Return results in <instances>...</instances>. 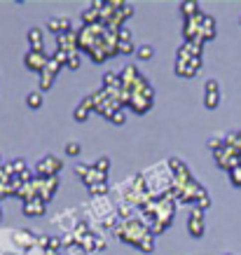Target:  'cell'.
I'll return each mask as SVG.
<instances>
[{
	"instance_id": "cell-21",
	"label": "cell",
	"mask_w": 241,
	"mask_h": 255,
	"mask_svg": "<svg viewBox=\"0 0 241 255\" xmlns=\"http://www.w3.org/2000/svg\"><path fill=\"white\" fill-rule=\"evenodd\" d=\"M180 9H183V16H185V19H190V16H195L197 12H202V9H199V2H190V0H185V2H180Z\"/></svg>"
},
{
	"instance_id": "cell-30",
	"label": "cell",
	"mask_w": 241,
	"mask_h": 255,
	"mask_svg": "<svg viewBox=\"0 0 241 255\" xmlns=\"http://www.w3.org/2000/svg\"><path fill=\"white\" fill-rule=\"evenodd\" d=\"M92 166L96 171H101V173H108V169H110V157H99V159H96Z\"/></svg>"
},
{
	"instance_id": "cell-33",
	"label": "cell",
	"mask_w": 241,
	"mask_h": 255,
	"mask_svg": "<svg viewBox=\"0 0 241 255\" xmlns=\"http://www.w3.org/2000/svg\"><path fill=\"white\" fill-rule=\"evenodd\" d=\"M68 52H63V49H56L54 54H52V59H54L56 63H59V66H68Z\"/></svg>"
},
{
	"instance_id": "cell-6",
	"label": "cell",
	"mask_w": 241,
	"mask_h": 255,
	"mask_svg": "<svg viewBox=\"0 0 241 255\" xmlns=\"http://www.w3.org/2000/svg\"><path fill=\"white\" fill-rule=\"evenodd\" d=\"M204 12H197L195 16L185 19L183 23V35H185V42H195L197 38H202V23H204Z\"/></svg>"
},
{
	"instance_id": "cell-2",
	"label": "cell",
	"mask_w": 241,
	"mask_h": 255,
	"mask_svg": "<svg viewBox=\"0 0 241 255\" xmlns=\"http://www.w3.org/2000/svg\"><path fill=\"white\" fill-rule=\"evenodd\" d=\"M33 183V190H35V199H40L42 204H47V201L52 199L56 194V190H59V178H40L35 176L31 180Z\"/></svg>"
},
{
	"instance_id": "cell-17",
	"label": "cell",
	"mask_w": 241,
	"mask_h": 255,
	"mask_svg": "<svg viewBox=\"0 0 241 255\" xmlns=\"http://www.w3.org/2000/svg\"><path fill=\"white\" fill-rule=\"evenodd\" d=\"M106 176H108V173H101V171H96V169L92 166V169H89V173L85 176V180H82V183H85L87 187H89V185H96V183H106Z\"/></svg>"
},
{
	"instance_id": "cell-8",
	"label": "cell",
	"mask_w": 241,
	"mask_h": 255,
	"mask_svg": "<svg viewBox=\"0 0 241 255\" xmlns=\"http://www.w3.org/2000/svg\"><path fill=\"white\" fill-rule=\"evenodd\" d=\"M56 49H63V52H80V35L78 31H66L61 35H56Z\"/></svg>"
},
{
	"instance_id": "cell-29",
	"label": "cell",
	"mask_w": 241,
	"mask_h": 255,
	"mask_svg": "<svg viewBox=\"0 0 241 255\" xmlns=\"http://www.w3.org/2000/svg\"><path fill=\"white\" fill-rule=\"evenodd\" d=\"M209 147L213 150V152L223 150V147H225V136H211V138H209Z\"/></svg>"
},
{
	"instance_id": "cell-1",
	"label": "cell",
	"mask_w": 241,
	"mask_h": 255,
	"mask_svg": "<svg viewBox=\"0 0 241 255\" xmlns=\"http://www.w3.org/2000/svg\"><path fill=\"white\" fill-rule=\"evenodd\" d=\"M145 234H150V225L145 223L143 218L120 220V225H117V230H115L117 239L124 241V244H129V246H136V248H138V244L143 241Z\"/></svg>"
},
{
	"instance_id": "cell-28",
	"label": "cell",
	"mask_w": 241,
	"mask_h": 255,
	"mask_svg": "<svg viewBox=\"0 0 241 255\" xmlns=\"http://www.w3.org/2000/svg\"><path fill=\"white\" fill-rule=\"evenodd\" d=\"M195 209H199V211L211 209V194H209V190H204L202 197H199V199L195 201Z\"/></svg>"
},
{
	"instance_id": "cell-26",
	"label": "cell",
	"mask_w": 241,
	"mask_h": 255,
	"mask_svg": "<svg viewBox=\"0 0 241 255\" xmlns=\"http://www.w3.org/2000/svg\"><path fill=\"white\" fill-rule=\"evenodd\" d=\"M204 106L209 110L218 108L220 106V92H211V94H204Z\"/></svg>"
},
{
	"instance_id": "cell-10",
	"label": "cell",
	"mask_w": 241,
	"mask_h": 255,
	"mask_svg": "<svg viewBox=\"0 0 241 255\" xmlns=\"http://www.w3.org/2000/svg\"><path fill=\"white\" fill-rule=\"evenodd\" d=\"M152 101H155V99H150V96H145V94H136V92H133L129 108H131L136 115H145V113L152 108Z\"/></svg>"
},
{
	"instance_id": "cell-39",
	"label": "cell",
	"mask_w": 241,
	"mask_h": 255,
	"mask_svg": "<svg viewBox=\"0 0 241 255\" xmlns=\"http://www.w3.org/2000/svg\"><path fill=\"white\" fill-rule=\"evenodd\" d=\"M61 246H63V241H61V237H49V248H52V251H61ZM49 248H47V251H49Z\"/></svg>"
},
{
	"instance_id": "cell-40",
	"label": "cell",
	"mask_w": 241,
	"mask_h": 255,
	"mask_svg": "<svg viewBox=\"0 0 241 255\" xmlns=\"http://www.w3.org/2000/svg\"><path fill=\"white\" fill-rule=\"evenodd\" d=\"M14 176H21L23 171H28V166H26V162H23V159H14Z\"/></svg>"
},
{
	"instance_id": "cell-34",
	"label": "cell",
	"mask_w": 241,
	"mask_h": 255,
	"mask_svg": "<svg viewBox=\"0 0 241 255\" xmlns=\"http://www.w3.org/2000/svg\"><path fill=\"white\" fill-rule=\"evenodd\" d=\"M80 150H82V147H80L78 140H70L68 145H66V155H68V157H78Z\"/></svg>"
},
{
	"instance_id": "cell-44",
	"label": "cell",
	"mask_w": 241,
	"mask_h": 255,
	"mask_svg": "<svg viewBox=\"0 0 241 255\" xmlns=\"http://www.w3.org/2000/svg\"><path fill=\"white\" fill-rule=\"evenodd\" d=\"M42 253L45 255H61V251H52V248H49V251H42Z\"/></svg>"
},
{
	"instance_id": "cell-5",
	"label": "cell",
	"mask_w": 241,
	"mask_h": 255,
	"mask_svg": "<svg viewBox=\"0 0 241 255\" xmlns=\"http://www.w3.org/2000/svg\"><path fill=\"white\" fill-rule=\"evenodd\" d=\"M213 155H216V164H218L223 171H227V173H230L234 166H239V164H241V157L237 155V152H234V147H230L227 143H225V147H223V150L213 152Z\"/></svg>"
},
{
	"instance_id": "cell-11",
	"label": "cell",
	"mask_w": 241,
	"mask_h": 255,
	"mask_svg": "<svg viewBox=\"0 0 241 255\" xmlns=\"http://www.w3.org/2000/svg\"><path fill=\"white\" fill-rule=\"evenodd\" d=\"M92 113H94V101H92V96H87V99L80 101L78 108L73 110V117H75V122H87Z\"/></svg>"
},
{
	"instance_id": "cell-27",
	"label": "cell",
	"mask_w": 241,
	"mask_h": 255,
	"mask_svg": "<svg viewBox=\"0 0 241 255\" xmlns=\"http://www.w3.org/2000/svg\"><path fill=\"white\" fill-rule=\"evenodd\" d=\"M136 56H138L140 61H150L152 56H155V47H150V45H143L136 49Z\"/></svg>"
},
{
	"instance_id": "cell-38",
	"label": "cell",
	"mask_w": 241,
	"mask_h": 255,
	"mask_svg": "<svg viewBox=\"0 0 241 255\" xmlns=\"http://www.w3.org/2000/svg\"><path fill=\"white\" fill-rule=\"evenodd\" d=\"M89 169H92V164H75V173L80 176V180H85V176L89 173Z\"/></svg>"
},
{
	"instance_id": "cell-31",
	"label": "cell",
	"mask_w": 241,
	"mask_h": 255,
	"mask_svg": "<svg viewBox=\"0 0 241 255\" xmlns=\"http://www.w3.org/2000/svg\"><path fill=\"white\" fill-rule=\"evenodd\" d=\"M227 176H230V183H232L234 187H241V164H239V166H234Z\"/></svg>"
},
{
	"instance_id": "cell-7",
	"label": "cell",
	"mask_w": 241,
	"mask_h": 255,
	"mask_svg": "<svg viewBox=\"0 0 241 255\" xmlns=\"http://www.w3.org/2000/svg\"><path fill=\"white\" fill-rule=\"evenodd\" d=\"M202 70V56H192V59H187V61H178L176 59V75L178 78H195L197 73Z\"/></svg>"
},
{
	"instance_id": "cell-3",
	"label": "cell",
	"mask_w": 241,
	"mask_h": 255,
	"mask_svg": "<svg viewBox=\"0 0 241 255\" xmlns=\"http://www.w3.org/2000/svg\"><path fill=\"white\" fill-rule=\"evenodd\" d=\"M61 169H63V159H59L56 155H45L38 164H35V176L54 178V176H59Z\"/></svg>"
},
{
	"instance_id": "cell-43",
	"label": "cell",
	"mask_w": 241,
	"mask_h": 255,
	"mask_svg": "<svg viewBox=\"0 0 241 255\" xmlns=\"http://www.w3.org/2000/svg\"><path fill=\"white\" fill-rule=\"evenodd\" d=\"M106 246H108V241L103 239L101 234H96V251H106Z\"/></svg>"
},
{
	"instance_id": "cell-35",
	"label": "cell",
	"mask_w": 241,
	"mask_h": 255,
	"mask_svg": "<svg viewBox=\"0 0 241 255\" xmlns=\"http://www.w3.org/2000/svg\"><path fill=\"white\" fill-rule=\"evenodd\" d=\"M110 122H113V124H117V127H122V124L126 122V113H124V110H122V108H120V110H117V113H115V115L110 117Z\"/></svg>"
},
{
	"instance_id": "cell-13",
	"label": "cell",
	"mask_w": 241,
	"mask_h": 255,
	"mask_svg": "<svg viewBox=\"0 0 241 255\" xmlns=\"http://www.w3.org/2000/svg\"><path fill=\"white\" fill-rule=\"evenodd\" d=\"M47 211V204H42L40 199L35 201H26V204H21V213L28 218H38V216H45Z\"/></svg>"
},
{
	"instance_id": "cell-12",
	"label": "cell",
	"mask_w": 241,
	"mask_h": 255,
	"mask_svg": "<svg viewBox=\"0 0 241 255\" xmlns=\"http://www.w3.org/2000/svg\"><path fill=\"white\" fill-rule=\"evenodd\" d=\"M47 28L54 33V35H61V33H66V31H73L68 16H52V19L47 21Z\"/></svg>"
},
{
	"instance_id": "cell-23",
	"label": "cell",
	"mask_w": 241,
	"mask_h": 255,
	"mask_svg": "<svg viewBox=\"0 0 241 255\" xmlns=\"http://www.w3.org/2000/svg\"><path fill=\"white\" fill-rule=\"evenodd\" d=\"M56 75L54 73H49V70H45V73H40V92H47L49 87L54 85Z\"/></svg>"
},
{
	"instance_id": "cell-22",
	"label": "cell",
	"mask_w": 241,
	"mask_h": 255,
	"mask_svg": "<svg viewBox=\"0 0 241 255\" xmlns=\"http://www.w3.org/2000/svg\"><path fill=\"white\" fill-rule=\"evenodd\" d=\"M87 190H89V194H92L94 199H101V197L108 194V183H96V185H89Z\"/></svg>"
},
{
	"instance_id": "cell-4",
	"label": "cell",
	"mask_w": 241,
	"mask_h": 255,
	"mask_svg": "<svg viewBox=\"0 0 241 255\" xmlns=\"http://www.w3.org/2000/svg\"><path fill=\"white\" fill-rule=\"evenodd\" d=\"M49 59H52V56H47L45 49H28V52L23 54V66L28 70H35V73H45Z\"/></svg>"
},
{
	"instance_id": "cell-18",
	"label": "cell",
	"mask_w": 241,
	"mask_h": 255,
	"mask_svg": "<svg viewBox=\"0 0 241 255\" xmlns=\"http://www.w3.org/2000/svg\"><path fill=\"white\" fill-rule=\"evenodd\" d=\"M225 143L230 147H234V152L241 157V131H230L225 133Z\"/></svg>"
},
{
	"instance_id": "cell-32",
	"label": "cell",
	"mask_w": 241,
	"mask_h": 255,
	"mask_svg": "<svg viewBox=\"0 0 241 255\" xmlns=\"http://www.w3.org/2000/svg\"><path fill=\"white\" fill-rule=\"evenodd\" d=\"M80 66H82V56H80V52H70V56H68V68L70 70H78Z\"/></svg>"
},
{
	"instance_id": "cell-14",
	"label": "cell",
	"mask_w": 241,
	"mask_h": 255,
	"mask_svg": "<svg viewBox=\"0 0 241 255\" xmlns=\"http://www.w3.org/2000/svg\"><path fill=\"white\" fill-rule=\"evenodd\" d=\"M216 38V19L211 14L204 16V23H202V40L204 42H209V40Z\"/></svg>"
},
{
	"instance_id": "cell-45",
	"label": "cell",
	"mask_w": 241,
	"mask_h": 255,
	"mask_svg": "<svg viewBox=\"0 0 241 255\" xmlns=\"http://www.w3.org/2000/svg\"><path fill=\"white\" fill-rule=\"evenodd\" d=\"M225 255H232V253H225Z\"/></svg>"
},
{
	"instance_id": "cell-9",
	"label": "cell",
	"mask_w": 241,
	"mask_h": 255,
	"mask_svg": "<svg viewBox=\"0 0 241 255\" xmlns=\"http://www.w3.org/2000/svg\"><path fill=\"white\" fill-rule=\"evenodd\" d=\"M187 230H190V234H192L195 239L204 237V230H206V223H204V211H199V209L192 206L190 218H187Z\"/></svg>"
},
{
	"instance_id": "cell-41",
	"label": "cell",
	"mask_w": 241,
	"mask_h": 255,
	"mask_svg": "<svg viewBox=\"0 0 241 255\" xmlns=\"http://www.w3.org/2000/svg\"><path fill=\"white\" fill-rule=\"evenodd\" d=\"M204 89H206V94H211V92H220L218 80H206V82H204Z\"/></svg>"
},
{
	"instance_id": "cell-37",
	"label": "cell",
	"mask_w": 241,
	"mask_h": 255,
	"mask_svg": "<svg viewBox=\"0 0 241 255\" xmlns=\"http://www.w3.org/2000/svg\"><path fill=\"white\" fill-rule=\"evenodd\" d=\"M5 197H14V190L9 187V183H0V201Z\"/></svg>"
},
{
	"instance_id": "cell-42",
	"label": "cell",
	"mask_w": 241,
	"mask_h": 255,
	"mask_svg": "<svg viewBox=\"0 0 241 255\" xmlns=\"http://www.w3.org/2000/svg\"><path fill=\"white\" fill-rule=\"evenodd\" d=\"M45 70H49V73H54V75H59V70H61V66L54 61V59H49V63H47V68Z\"/></svg>"
},
{
	"instance_id": "cell-24",
	"label": "cell",
	"mask_w": 241,
	"mask_h": 255,
	"mask_svg": "<svg viewBox=\"0 0 241 255\" xmlns=\"http://www.w3.org/2000/svg\"><path fill=\"white\" fill-rule=\"evenodd\" d=\"M138 251H143V253H152L155 251V234L150 232L143 237V241L138 244Z\"/></svg>"
},
{
	"instance_id": "cell-25",
	"label": "cell",
	"mask_w": 241,
	"mask_h": 255,
	"mask_svg": "<svg viewBox=\"0 0 241 255\" xmlns=\"http://www.w3.org/2000/svg\"><path fill=\"white\" fill-rule=\"evenodd\" d=\"M78 246H82V251H85V253H94V251H96V232H92L89 237H85Z\"/></svg>"
},
{
	"instance_id": "cell-16",
	"label": "cell",
	"mask_w": 241,
	"mask_h": 255,
	"mask_svg": "<svg viewBox=\"0 0 241 255\" xmlns=\"http://www.w3.org/2000/svg\"><path fill=\"white\" fill-rule=\"evenodd\" d=\"M28 42H31V49H45L42 28H31V31H28Z\"/></svg>"
},
{
	"instance_id": "cell-15",
	"label": "cell",
	"mask_w": 241,
	"mask_h": 255,
	"mask_svg": "<svg viewBox=\"0 0 241 255\" xmlns=\"http://www.w3.org/2000/svg\"><path fill=\"white\" fill-rule=\"evenodd\" d=\"M133 213H136V206H131V204H124V201H117L115 216L120 218V220H131Z\"/></svg>"
},
{
	"instance_id": "cell-20",
	"label": "cell",
	"mask_w": 241,
	"mask_h": 255,
	"mask_svg": "<svg viewBox=\"0 0 241 255\" xmlns=\"http://www.w3.org/2000/svg\"><path fill=\"white\" fill-rule=\"evenodd\" d=\"M42 103H45V99H42V92H31L28 96H26V106L33 110L42 108Z\"/></svg>"
},
{
	"instance_id": "cell-36",
	"label": "cell",
	"mask_w": 241,
	"mask_h": 255,
	"mask_svg": "<svg viewBox=\"0 0 241 255\" xmlns=\"http://www.w3.org/2000/svg\"><path fill=\"white\" fill-rule=\"evenodd\" d=\"M138 47L133 45V42H120V54H133Z\"/></svg>"
},
{
	"instance_id": "cell-19",
	"label": "cell",
	"mask_w": 241,
	"mask_h": 255,
	"mask_svg": "<svg viewBox=\"0 0 241 255\" xmlns=\"http://www.w3.org/2000/svg\"><path fill=\"white\" fill-rule=\"evenodd\" d=\"M103 87H106V89H120V87H122V78H120L117 73H106V75H103Z\"/></svg>"
}]
</instances>
